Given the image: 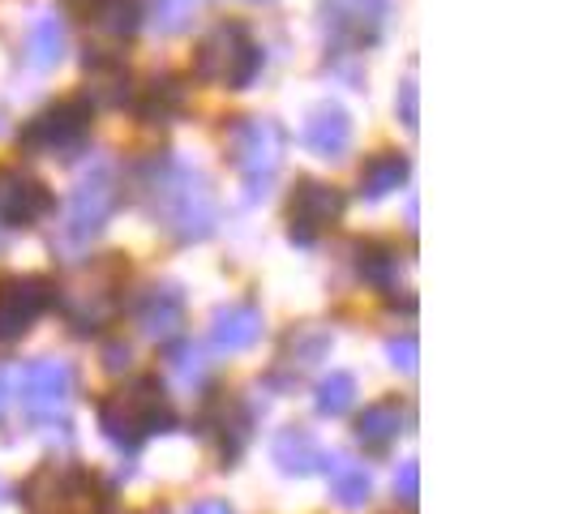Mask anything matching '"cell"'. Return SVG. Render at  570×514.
<instances>
[{"mask_svg": "<svg viewBox=\"0 0 570 514\" xmlns=\"http://www.w3.org/2000/svg\"><path fill=\"white\" fill-rule=\"evenodd\" d=\"M65 57V27L57 13H39L30 27V65L35 69H52Z\"/></svg>", "mask_w": 570, "mask_h": 514, "instance_id": "cell-24", "label": "cell"}, {"mask_svg": "<svg viewBox=\"0 0 570 514\" xmlns=\"http://www.w3.org/2000/svg\"><path fill=\"white\" fill-rule=\"evenodd\" d=\"M65 4L104 39H129L142 22L138 0H65Z\"/></svg>", "mask_w": 570, "mask_h": 514, "instance_id": "cell-14", "label": "cell"}, {"mask_svg": "<svg viewBox=\"0 0 570 514\" xmlns=\"http://www.w3.org/2000/svg\"><path fill=\"white\" fill-rule=\"evenodd\" d=\"M305 146L317 159H343L352 146V116L340 103H322L309 120H305Z\"/></svg>", "mask_w": 570, "mask_h": 514, "instance_id": "cell-15", "label": "cell"}, {"mask_svg": "<svg viewBox=\"0 0 570 514\" xmlns=\"http://www.w3.org/2000/svg\"><path fill=\"white\" fill-rule=\"evenodd\" d=\"M171 421L176 416H171V403L159 386V377H138L134 386H125L99 403V428L120 451H138L150 433H168Z\"/></svg>", "mask_w": 570, "mask_h": 514, "instance_id": "cell-2", "label": "cell"}, {"mask_svg": "<svg viewBox=\"0 0 570 514\" xmlns=\"http://www.w3.org/2000/svg\"><path fill=\"white\" fill-rule=\"evenodd\" d=\"M194 514H232V511H228V502H198Z\"/></svg>", "mask_w": 570, "mask_h": 514, "instance_id": "cell-33", "label": "cell"}, {"mask_svg": "<svg viewBox=\"0 0 570 514\" xmlns=\"http://www.w3.org/2000/svg\"><path fill=\"white\" fill-rule=\"evenodd\" d=\"M403 416H407V412H403L400 399L370 403V407L356 416V437H361L370 451H382V446H391L403 433Z\"/></svg>", "mask_w": 570, "mask_h": 514, "instance_id": "cell-20", "label": "cell"}, {"mask_svg": "<svg viewBox=\"0 0 570 514\" xmlns=\"http://www.w3.org/2000/svg\"><path fill=\"white\" fill-rule=\"evenodd\" d=\"M90 138V99H60L39 116H30L18 134L22 150L35 155H69Z\"/></svg>", "mask_w": 570, "mask_h": 514, "instance_id": "cell-7", "label": "cell"}, {"mask_svg": "<svg viewBox=\"0 0 570 514\" xmlns=\"http://www.w3.org/2000/svg\"><path fill=\"white\" fill-rule=\"evenodd\" d=\"M386 9H391V0H326V22L340 39L373 43Z\"/></svg>", "mask_w": 570, "mask_h": 514, "instance_id": "cell-13", "label": "cell"}, {"mask_svg": "<svg viewBox=\"0 0 570 514\" xmlns=\"http://www.w3.org/2000/svg\"><path fill=\"white\" fill-rule=\"evenodd\" d=\"M120 284H125V266L116 257H104V261L78 270V279L60 291V309L69 317V326L90 335L104 322H112L116 305H120Z\"/></svg>", "mask_w": 570, "mask_h": 514, "instance_id": "cell-5", "label": "cell"}, {"mask_svg": "<svg viewBox=\"0 0 570 514\" xmlns=\"http://www.w3.org/2000/svg\"><path fill=\"white\" fill-rule=\"evenodd\" d=\"M257 335H262V314H257V305H228V309H219V314L210 317V343L219 347V352H245V347H254Z\"/></svg>", "mask_w": 570, "mask_h": 514, "instance_id": "cell-16", "label": "cell"}, {"mask_svg": "<svg viewBox=\"0 0 570 514\" xmlns=\"http://www.w3.org/2000/svg\"><path fill=\"white\" fill-rule=\"evenodd\" d=\"M116 201H120V185H116L112 164H95L78 180L73 198L65 206V240L69 245H90L104 231V224L112 219Z\"/></svg>", "mask_w": 570, "mask_h": 514, "instance_id": "cell-6", "label": "cell"}, {"mask_svg": "<svg viewBox=\"0 0 570 514\" xmlns=\"http://www.w3.org/2000/svg\"><path fill=\"white\" fill-rule=\"evenodd\" d=\"M104 356H108V360H104V365H108V369H112V373L129 369V347H120V343H112V347H108V352H104Z\"/></svg>", "mask_w": 570, "mask_h": 514, "instance_id": "cell-32", "label": "cell"}, {"mask_svg": "<svg viewBox=\"0 0 570 514\" xmlns=\"http://www.w3.org/2000/svg\"><path fill=\"white\" fill-rule=\"evenodd\" d=\"M395 112H400L403 129H407V134H416V125H421V90H416V78H403V82H400Z\"/></svg>", "mask_w": 570, "mask_h": 514, "instance_id": "cell-28", "label": "cell"}, {"mask_svg": "<svg viewBox=\"0 0 570 514\" xmlns=\"http://www.w3.org/2000/svg\"><path fill=\"white\" fill-rule=\"evenodd\" d=\"M331 488L343 506H361L370 502V472L361 463H347V458H335L331 463Z\"/></svg>", "mask_w": 570, "mask_h": 514, "instance_id": "cell-25", "label": "cell"}, {"mask_svg": "<svg viewBox=\"0 0 570 514\" xmlns=\"http://www.w3.org/2000/svg\"><path fill=\"white\" fill-rule=\"evenodd\" d=\"M343 219V194L326 180H296L292 198H287V236L292 245L309 249L322 240V231H331Z\"/></svg>", "mask_w": 570, "mask_h": 514, "instance_id": "cell-8", "label": "cell"}, {"mask_svg": "<svg viewBox=\"0 0 570 514\" xmlns=\"http://www.w3.org/2000/svg\"><path fill=\"white\" fill-rule=\"evenodd\" d=\"M171 369H176V377H180L185 386H194L202 373H206V365H202V352H198V347H176V352H171Z\"/></svg>", "mask_w": 570, "mask_h": 514, "instance_id": "cell-29", "label": "cell"}, {"mask_svg": "<svg viewBox=\"0 0 570 514\" xmlns=\"http://www.w3.org/2000/svg\"><path fill=\"white\" fill-rule=\"evenodd\" d=\"M180 112H185V86H180V78H171V73L155 78V82L146 86L142 99H138V116L150 120V125H171Z\"/></svg>", "mask_w": 570, "mask_h": 514, "instance_id": "cell-23", "label": "cell"}, {"mask_svg": "<svg viewBox=\"0 0 570 514\" xmlns=\"http://www.w3.org/2000/svg\"><path fill=\"white\" fill-rule=\"evenodd\" d=\"M73 395V369L65 360H35L22 373V403L35 416H52Z\"/></svg>", "mask_w": 570, "mask_h": 514, "instance_id": "cell-11", "label": "cell"}, {"mask_svg": "<svg viewBox=\"0 0 570 514\" xmlns=\"http://www.w3.org/2000/svg\"><path fill=\"white\" fill-rule=\"evenodd\" d=\"M356 403V377L352 373H331L326 382H317V412L322 416H343Z\"/></svg>", "mask_w": 570, "mask_h": 514, "instance_id": "cell-26", "label": "cell"}, {"mask_svg": "<svg viewBox=\"0 0 570 514\" xmlns=\"http://www.w3.org/2000/svg\"><path fill=\"white\" fill-rule=\"evenodd\" d=\"M52 284L39 275H4L0 279V343L22 339L39 314L52 305Z\"/></svg>", "mask_w": 570, "mask_h": 514, "instance_id": "cell-9", "label": "cell"}, {"mask_svg": "<svg viewBox=\"0 0 570 514\" xmlns=\"http://www.w3.org/2000/svg\"><path fill=\"white\" fill-rule=\"evenodd\" d=\"M262 73V48L240 22H219L206 30V39L194 52V78L202 86H224V90H245Z\"/></svg>", "mask_w": 570, "mask_h": 514, "instance_id": "cell-4", "label": "cell"}, {"mask_svg": "<svg viewBox=\"0 0 570 514\" xmlns=\"http://www.w3.org/2000/svg\"><path fill=\"white\" fill-rule=\"evenodd\" d=\"M0 407H4V373H0Z\"/></svg>", "mask_w": 570, "mask_h": 514, "instance_id": "cell-34", "label": "cell"}, {"mask_svg": "<svg viewBox=\"0 0 570 514\" xmlns=\"http://www.w3.org/2000/svg\"><path fill=\"white\" fill-rule=\"evenodd\" d=\"M52 210V189L27 168H0V224L35 228Z\"/></svg>", "mask_w": 570, "mask_h": 514, "instance_id": "cell-10", "label": "cell"}, {"mask_svg": "<svg viewBox=\"0 0 570 514\" xmlns=\"http://www.w3.org/2000/svg\"><path fill=\"white\" fill-rule=\"evenodd\" d=\"M271 451H275V463H279L284 472H292V476H309V472H317V467L326 463L322 446H317V437L301 425L284 428V433L275 437Z\"/></svg>", "mask_w": 570, "mask_h": 514, "instance_id": "cell-18", "label": "cell"}, {"mask_svg": "<svg viewBox=\"0 0 570 514\" xmlns=\"http://www.w3.org/2000/svg\"><path fill=\"white\" fill-rule=\"evenodd\" d=\"M395 488L403 493V502H416V463H403L400 481H395Z\"/></svg>", "mask_w": 570, "mask_h": 514, "instance_id": "cell-31", "label": "cell"}, {"mask_svg": "<svg viewBox=\"0 0 570 514\" xmlns=\"http://www.w3.org/2000/svg\"><path fill=\"white\" fill-rule=\"evenodd\" d=\"M326 352H331V330H326V326H317V322H305V326L287 330L279 360H284V365H292L296 373H305V369H314Z\"/></svg>", "mask_w": 570, "mask_h": 514, "instance_id": "cell-22", "label": "cell"}, {"mask_svg": "<svg viewBox=\"0 0 570 514\" xmlns=\"http://www.w3.org/2000/svg\"><path fill=\"white\" fill-rule=\"evenodd\" d=\"M202 0H150V22L159 34H180V30L194 22Z\"/></svg>", "mask_w": 570, "mask_h": 514, "instance_id": "cell-27", "label": "cell"}, {"mask_svg": "<svg viewBox=\"0 0 570 514\" xmlns=\"http://www.w3.org/2000/svg\"><path fill=\"white\" fill-rule=\"evenodd\" d=\"M356 275L377 291H395L400 284V249L386 240H361L356 245Z\"/></svg>", "mask_w": 570, "mask_h": 514, "instance_id": "cell-19", "label": "cell"}, {"mask_svg": "<svg viewBox=\"0 0 570 514\" xmlns=\"http://www.w3.org/2000/svg\"><path fill=\"white\" fill-rule=\"evenodd\" d=\"M386 352H391V360H395L403 373L416 369V339H412V335H403V339H391V343H386Z\"/></svg>", "mask_w": 570, "mask_h": 514, "instance_id": "cell-30", "label": "cell"}, {"mask_svg": "<svg viewBox=\"0 0 570 514\" xmlns=\"http://www.w3.org/2000/svg\"><path fill=\"white\" fill-rule=\"evenodd\" d=\"M407 171H412V159L403 150H377L370 164L361 168L356 194L365 201H382L386 194H395V189L407 185Z\"/></svg>", "mask_w": 570, "mask_h": 514, "instance_id": "cell-17", "label": "cell"}, {"mask_svg": "<svg viewBox=\"0 0 570 514\" xmlns=\"http://www.w3.org/2000/svg\"><path fill=\"white\" fill-rule=\"evenodd\" d=\"M138 198H142L146 215L180 245L206 240L215 231V219H219L210 180L198 168L171 159V155H155L138 171Z\"/></svg>", "mask_w": 570, "mask_h": 514, "instance_id": "cell-1", "label": "cell"}, {"mask_svg": "<svg viewBox=\"0 0 570 514\" xmlns=\"http://www.w3.org/2000/svg\"><path fill=\"white\" fill-rule=\"evenodd\" d=\"M138 326H142L146 339H159V343L176 339L180 326H185V296H180V287L176 284L146 287L142 300H138Z\"/></svg>", "mask_w": 570, "mask_h": 514, "instance_id": "cell-12", "label": "cell"}, {"mask_svg": "<svg viewBox=\"0 0 570 514\" xmlns=\"http://www.w3.org/2000/svg\"><path fill=\"white\" fill-rule=\"evenodd\" d=\"M86 78H90V99H99V103H125L129 99V65L120 57H108V52H99V57H86Z\"/></svg>", "mask_w": 570, "mask_h": 514, "instance_id": "cell-21", "label": "cell"}, {"mask_svg": "<svg viewBox=\"0 0 570 514\" xmlns=\"http://www.w3.org/2000/svg\"><path fill=\"white\" fill-rule=\"evenodd\" d=\"M284 125L271 120V116H240L228 129V155L232 168L245 185V198L254 201L271 189V180L284 168Z\"/></svg>", "mask_w": 570, "mask_h": 514, "instance_id": "cell-3", "label": "cell"}]
</instances>
